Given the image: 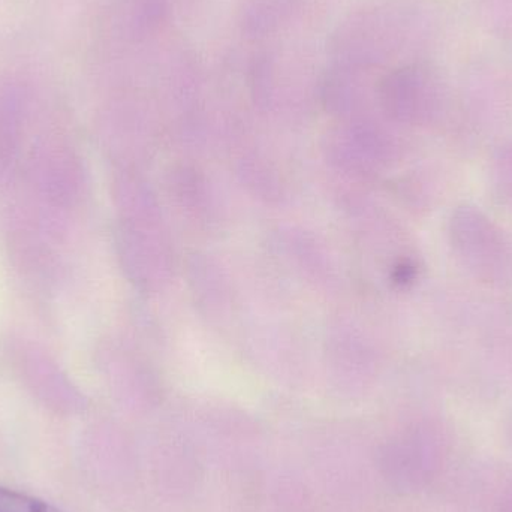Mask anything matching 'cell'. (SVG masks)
<instances>
[{
  "label": "cell",
  "mask_w": 512,
  "mask_h": 512,
  "mask_svg": "<svg viewBox=\"0 0 512 512\" xmlns=\"http://www.w3.org/2000/svg\"><path fill=\"white\" fill-rule=\"evenodd\" d=\"M174 191L182 206L197 218L209 219L213 215V195L209 182L195 170H186L174 177Z\"/></svg>",
  "instance_id": "6da1fadb"
},
{
  "label": "cell",
  "mask_w": 512,
  "mask_h": 512,
  "mask_svg": "<svg viewBox=\"0 0 512 512\" xmlns=\"http://www.w3.org/2000/svg\"><path fill=\"white\" fill-rule=\"evenodd\" d=\"M0 512H60L47 502L0 487Z\"/></svg>",
  "instance_id": "7a4b0ae2"
}]
</instances>
